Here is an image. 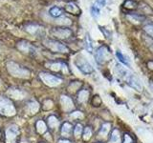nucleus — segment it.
<instances>
[{
    "mask_svg": "<svg viewBox=\"0 0 153 143\" xmlns=\"http://www.w3.org/2000/svg\"><path fill=\"white\" fill-rule=\"evenodd\" d=\"M143 41L145 42L146 47L153 52V37H150L148 35H143Z\"/></svg>",
    "mask_w": 153,
    "mask_h": 143,
    "instance_id": "nucleus-24",
    "label": "nucleus"
},
{
    "mask_svg": "<svg viewBox=\"0 0 153 143\" xmlns=\"http://www.w3.org/2000/svg\"><path fill=\"white\" fill-rule=\"evenodd\" d=\"M121 141V133L118 129H114L111 133V136L109 138V142L108 143H120Z\"/></svg>",
    "mask_w": 153,
    "mask_h": 143,
    "instance_id": "nucleus-15",
    "label": "nucleus"
},
{
    "mask_svg": "<svg viewBox=\"0 0 153 143\" xmlns=\"http://www.w3.org/2000/svg\"><path fill=\"white\" fill-rule=\"evenodd\" d=\"M127 19H129V21H131L132 23H141L145 20V17L140 15V14H128L126 16Z\"/></svg>",
    "mask_w": 153,
    "mask_h": 143,
    "instance_id": "nucleus-19",
    "label": "nucleus"
},
{
    "mask_svg": "<svg viewBox=\"0 0 153 143\" xmlns=\"http://www.w3.org/2000/svg\"><path fill=\"white\" fill-rule=\"evenodd\" d=\"M143 31H145L148 36L153 37V24H147L145 27H143Z\"/></svg>",
    "mask_w": 153,
    "mask_h": 143,
    "instance_id": "nucleus-28",
    "label": "nucleus"
},
{
    "mask_svg": "<svg viewBox=\"0 0 153 143\" xmlns=\"http://www.w3.org/2000/svg\"><path fill=\"white\" fill-rule=\"evenodd\" d=\"M16 46H17V49L19 51H21L22 52H25V54L36 55V48L33 47L30 42L25 41V40L19 41Z\"/></svg>",
    "mask_w": 153,
    "mask_h": 143,
    "instance_id": "nucleus-9",
    "label": "nucleus"
},
{
    "mask_svg": "<svg viewBox=\"0 0 153 143\" xmlns=\"http://www.w3.org/2000/svg\"><path fill=\"white\" fill-rule=\"evenodd\" d=\"M36 129H37V132L39 133H45L47 130V127H46V124L43 122V121H38L36 123Z\"/></svg>",
    "mask_w": 153,
    "mask_h": 143,
    "instance_id": "nucleus-26",
    "label": "nucleus"
},
{
    "mask_svg": "<svg viewBox=\"0 0 153 143\" xmlns=\"http://www.w3.org/2000/svg\"><path fill=\"white\" fill-rule=\"evenodd\" d=\"M111 56H112L111 52H110L108 48L106 46H102L97 50V52H96L95 58L98 63L104 64L111 59Z\"/></svg>",
    "mask_w": 153,
    "mask_h": 143,
    "instance_id": "nucleus-4",
    "label": "nucleus"
},
{
    "mask_svg": "<svg viewBox=\"0 0 153 143\" xmlns=\"http://www.w3.org/2000/svg\"><path fill=\"white\" fill-rule=\"evenodd\" d=\"M136 6H137V3L135 1H133V0H127V1H126V3H124V7L128 9H134V8H136Z\"/></svg>",
    "mask_w": 153,
    "mask_h": 143,
    "instance_id": "nucleus-31",
    "label": "nucleus"
},
{
    "mask_svg": "<svg viewBox=\"0 0 153 143\" xmlns=\"http://www.w3.org/2000/svg\"><path fill=\"white\" fill-rule=\"evenodd\" d=\"M116 56L118 57V59L120 60V62H122V63L123 65H126V66H130V62H129L128 58L127 57L124 55L123 52L121 51H117L116 52Z\"/></svg>",
    "mask_w": 153,
    "mask_h": 143,
    "instance_id": "nucleus-22",
    "label": "nucleus"
},
{
    "mask_svg": "<svg viewBox=\"0 0 153 143\" xmlns=\"http://www.w3.org/2000/svg\"><path fill=\"white\" fill-rule=\"evenodd\" d=\"M48 124H49L50 128L55 129V128H57V126L59 125V121L56 116H51L49 118H48Z\"/></svg>",
    "mask_w": 153,
    "mask_h": 143,
    "instance_id": "nucleus-25",
    "label": "nucleus"
},
{
    "mask_svg": "<svg viewBox=\"0 0 153 143\" xmlns=\"http://www.w3.org/2000/svg\"><path fill=\"white\" fill-rule=\"evenodd\" d=\"M81 133H82V126H81V124H76V128H75V131H74L76 137H79Z\"/></svg>",
    "mask_w": 153,
    "mask_h": 143,
    "instance_id": "nucleus-30",
    "label": "nucleus"
},
{
    "mask_svg": "<svg viewBox=\"0 0 153 143\" xmlns=\"http://www.w3.org/2000/svg\"><path fill=\"white\" fill-rule=\"evenodd\" d=\"M47 66L53 71H63L64 73H68V70H67V66L61 62H54V63H48Z\"/></svg>",
    "mask_w": 153,
    "mask_h": 143,
    "instance_id": "nucleus-14",
    "label": "nucleus"
},
{
    "mask_svg": "<svg viewBox=\"0 0 153 143\" xmlns=\"http://www.w3.org/2000/svg\"><path fill=\"white\" fill-rule=\"evenodd\" d=\"M44 45L48 48L49 50L53 52H68L69 49L67 48L64 44L56 41V40H52V39H47L44 41Z\"/></svg>",
    "mask_w": 153,
    "mask_h": 143,
    "instance_id": "nucleus-5",
    "label": "nucleus"
},
{
    "mask_svg": "<svg viewBox=\"0 0 153 143\" xmlns=\"http://www.w3.org/2000/svg\"><path fill=\"white\" fill-rule=\"evenodd\" d=\"M105 4H106V0H97L96 1V6H98L100 9V8H102V7H104L105 6Z\"/></svg>",
    "mask_w": 153,
    "mask_h": 143,
    "instance_id": "nucleus-33",
    "label": "nucleus"
},
{
    "mask_svg": "<svg viewBox=\"0 0 153 143\" xmlns=\"http://www.w3.org/2000/svg\"><path fill=\"white\" fill-rule=\"evenodd\" d=\"M52 107H53V102L51 101V100H46L45 103H44V106H43L44 110H49Z\"/></svg>",
    "mask_w": 153,
    "mask_h": 143,
    "instance_id": "nucleus-34",
    "label": "nucleus"
},
{
    "mask_svg": "<svg viewBox=\"0 0 153 143\" xmlns=\"http://www.w3.org/2000/svg\"><path fill=\"white\" fill-rule=\"evenodd\" d=\"M110 129H111V123H103L102 125V128L100 130V136H106L108 135V133L110 132Z\"/></svg>",
    "mask_w": 153,
    "mask_h": 143,
    "instance_id": "nucleus-20",
    "label": "nucleus"
},
{
    "mask_svg": "<svg viewBox=\"0 0 153 143\" xmlns=\"http://www.w3.org/2000/svg\"><path fill=\"white\" fill-rule=\"evenodd\" d=\"M116 73L119 77L126 81V83L128 84L130 87L137 91H142L143 87L142 84L140 83V80L124 66H123L122 64L116 65Z\"/></svg>",
    "mask_w": 153,
    "mask_h": 143,
    "instance_id": "nucleus-1",
    "label": "nucleus"
},
{
    "mask_svg": "<svg viewBox=\"0 0 153 143\" xmlns=\"http://www.w3.org/2000/svg\"><path fill=\"white\" fill-rule=\"evenodd\" d=\"M148 68L149 69H151L152 71H153V61H150V62H148Z\"/></svg>",
    "mask_w": 153,
    "mask_h": 143,
    "instance_id": "nucleus-36",
    "label": "nucleus"
},
{
    "mask_svg": "<svg viewBox=\"0 0 153 143\" xmlns=\"http://www.w3.org/2000/svg\"><path fill=\"white\" fill-rule=\"evenodd\" d=\"M24 30L26 32H28L30 35H40L43 33V27H41L40 25H37L36 23H29L27 25H25L24 27Z\"/></svg>",
    "mask_w": 153,
    "mask_h": 143,
    "instance_id": "nucleus-10",
    "label": "nucleus"
},
{
    "mask_svg": "<svg viewBox=\"0 0 153 143\" xmlns=\"http://www.w3.org/2000/svg\"><path fill=\"white\" fill-rule=\"evenodd\" d=\"M123 143H133V139L131 138V136L129 135H124V141Z\"/></svg>",
    "mask_w": 153,
    "mask_h": 143,
    "instance_id": "nucleus-35",
    "label": "nucleus"
},
{
    "mask_svg": "<svg viewBox=\"0 0 153 143\" xmlns=\"http://www.w3.org/2000/svg\"><path fill=\"white\" fill-rule=\"evenodd\" d=\"M52 35L61 39H65L72 35V31L68 28H55L52 30Z\"/></svg>",
    "mask_w": 153,
    "mask_h": 143,
    "instance_id": "nucleus-11",
    "label": "nucleus"
},
{
    "mask_svg": "<svg viewBox=\"0 0 153 143\" xmlns=\"http://www.w3.org/2000/svg\"><path fill=\"white\" fill-rule=\"evenodd\" d=\"M91 136H92V130H91L90 127H86L83 132V139L85 141H87L90 139Z\"/></svg>",
    "mask_w": 153,
    "mask_h": 143,
    "instance_id": "nucleus-27",
    "label": "nucleus"
},
{
    "mask_svg": "<svg viewBox=\"0 0 153 143\" xmlns=\"http://www.w3.org/2000/svg\"><path fill=\"white\" fill-rule=\"evenodd\" d=\"M0 114L5 116H12L16 114V108L12 101L3 97H0Z\"/></svg>",
    "mask_w": 153,
    "mask_h": 143,
    "instance_id": "nucleus-3",
    "label": "nucleus"
},
{
    "mask_svg": "<svg viewBox=\"0 0 153 143\" xmlns=\"http://www.w3.org/2000/svg\"><path fill=\"white\" fill-rule=\"evenodd\" d=\"M100 12V9L98 6H96V5H94V6H92V8H91V14H92V16L94 17H99Z\"/></svg>",
    "mask_w": 153,
    "mask_h": 143,
    "instance_id": "nucleus-29",
    "label": "nucleus"
},
{
    "mask_svg": "<svg viewBox=\"0 0 153 143\" xmlns=\"http://www.w3.org/2000/svg\"><path fill=\"white\" fill-rule=\"evenodd\" d=\"M57 143H71V142L69 140H66V139H60V140H59Z\"/></svg>",
    "mask_w": 153,
    "mask_h": 143,
    "instance_id": "nucleus-37",
    "label": "nucleus"
},
{
    "mask_svg": "<svg viewBox=\"0 0 153 143\" xmlns=\"http://www.w3.org/2000/svg\"><path fill=\"white\" fill-rule=\"evenodd\" d=\"M39 77L43 82H44L46 85L50 86V87H56V86H59L62 82L61 78L53 75V74H47V73H40Z\"/></svg>",
    "mask_w": 153,
    "mask_h": 143,
    "instance_id": "nucleus-7",
    "label": "nucleus"
},
{
    "mask_svg": "<svg viewBox=\"0 0 153 143\" xmlns=\"http://www.w3.org/2000/svg\"><path fill=\"white\" fill-rule=\"evenodd\" d=\"M7 69L9 74L18 78H28L30 77L31 72L25 67H22L13 61H10L7 64Z\"/></svg>",
    "mask_w": 153,
    "mask_h": 143,
    "instance_id": "nucleus-2",
    "label": "nucleus"
},
{
    "mask_svg": "<svg viewBox=\"0 0 153 143\" xmlns=\"http://www.w3.org/2000/svg\"><path fill=\"white\" fill-rule=\"evenodd\" d=\"M89 97V92L87 90H81L80 92L79 93V95H78V100L79 102L80 103H84L87 101V99Z\"/></svg>",
    "mask_w": 153,
    "mask_h": 143,
    "instance_id": "nucleus-21",
    "label": "nucleus"
},
{
    "mask_svg": "<svg viewBox=\"0 0 153 143\" xmlns=\"http://www.w3.org/2000/svg\"><path fill=\"white\" fill-rule=\"evenodd\" d=\"M60 103L62 110L64 112H71L74 109V103L72 101V99L66 95H61L60 97Z\"/></svg>",
    "mask_w": 153,
    "mask_h": 143,
    "instance_id": "nucleus-12",
    "label": "nucleus"
},
{
    "mask_svg": "<svg viewBox=\"0 0 153 143\" xmlns=\"http://www.w3.org/2000/svg\"><path fill=\"white\" fill-rule=\"evenodd\" d=\"M8 94L11 97L14 98V99H22V98L25 97V95H26L25 92H23V91L19 90V89H16V88H11V89H9Z\"/></svg>",
    "mask_w": 153,
    "mask_h": 143,
    "instance_id": "nucleus-13",
    "label": "nucleus"
},
{
    "mask_svg": "<svg viewBox=\"0 0 153 143\" xmlns=\"http://www.w3.org/2000/svg\"><path fill=\"white\" fill-rule=\"evenodd\" d=\"M71 117H73V118H82L83 117V114L81 113V112H74V113H72L71 114Z\"/></svg>",
    "mask_w": 153,
    "mask_h": 143,
    "instance_id": "nucleus-32",
    "label": "nucleus"
},
{
    "mask_svg": "<svg viewBox=\"0 0 153 143\" xmlns=\"http://www.w3.org/2000/svg\"><path fill=\"white\" fill-rule=\"evenodd\" d=\"M71 132H72V125L68 122H65L61 128V135L64 137H68L71 135Z\"/></svg>",
    "mask_w": 153,
    "mask_h": 143,
    "instance_id": "nucleus-16",
    "label": "nucleus"
},
{
    "mask_svg": "<svg viewBox=\"0 0 153 143\" xmlns=\"http://www.w3.org/2000/svg\"><path fill=\"white\" fill-rule=\"evenodd\" d=\"M62 13H63V12H62V10H61L59 7H56V6L52 7V8L49 10V14H50L51 16L55 17V18L60 17V16L62 15Z\"/></svg>",
    "mask_w": 153,
    "mask_h": 143,
    "instance_id": "nucleus-17",
    "label": "nucleus"
},
{
    "mask_svg": "<svg viewBox=\"0 0 153 143\" xmlns=\"http://www.w3.org/2000/svg\"><path fill=\"white\" fill-rule=\"evenodd\" d=\"M38 109H39V104H38L36 101H31L28 103V110L31 114L37 113Z\"/></svg>",
    "mask_w": 153,
    "mask_h": 143,
    "instance_id": "nucleus-23",
    "label": "nucleus"
},
{
    "mask_svg": "<svg viewBox=\"0 0 153 143\" xmlns=\"http://www.w3.org/2000/svg\"><path fill=\"white\" fill-rule=\"evenodd\" d=\"M18 136V127L16 124L10 125L6 130V141L7 143H14Z\"/></svg>",
    "mask_w": 153,
    "mask_h": 143,
    "instance_id": "nucleus-8",
    "label": "nucleus"
},
{
    "mask_svg": "<svg viewBox=\"0 0 153 143\" xmlns=\"http://www.w3.org/2000/svg\"><path fill=\"white\" fill-rule=\"evenodd\" d=\"M75 64L81 73H83L85 74H91L93 72V67L89 62L86 60L83 56H78L75 61Z\"/></svg>",
    "mask_w": 153,
    "mask_h": 143,
    "instance_id": "nucleus-6",
    "label": "nucleus"
},
{
    "mask_svg": "<svg viewBox=\"0 0 153 143\" xmlns=\"http://www.w3.org/2000/svg\"><path fill=\"white\" fill-rule=\"evenodd\" d=\"M65 10L68 13H73V14H78L79 13V7L76 6L75 3H72V2H70V3H68V4L66 5V6H65Z\"/></svg>",
    "mask_w": 153,
    "mask_h": 143,
    "instance_id": "nucleus-18",
    "label": "nucleus"
}]
</instances>
